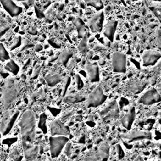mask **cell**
Masks as SVG:
<instances>
[{
  "mask_svg": "<svg viewBox=\"0 0 161 161\" xmlns=\"http://www.w3.org/2000/svg\"><path fill=\"white\" fill-rule=\"evenodd\" d=\"M23 150L33 146L36 133V118L33 112L26 111L19 121Z\"/></svg>",
  "mask_w": 161,
  "mask_h": 161,
  "instance_id": "1",
  "label": "cell"
},
{
  "mask_svg": "<svg viewBox=\"0 0 161 161\" xmlns=\"http://www.w3.org/2000/svg\"><path fill=\"white\" fill-rule=\"evenodd\" d=\"M20 90V84L16 79L9 78L5 82L2 91L1 101L6 109H8L16 101Z\"/></svg>",
  "mask_w": 161,
  "mask_h": 161,
  "instance_id": "2",
  "label": "cell"
},
{
  "mask_svg": "<svg viewBox=\"0 0 161 161\" xmlns=\"http://www.w3.org/2000/svg\"><path fill=\"white\" fill-rule=\"evenodd\" d=\"M49 143L50 155L54 158L60 155L62 150L69 143V138L65 136H51L49 138Z\"/></svg>",
  "mask_w": 161,
  "mask_h": 161,
  "instance_id": "3",
  "label": "cell"
},
{
  "mask_svg": "<svg viewBox=\"0 0 161 161\" xmlns=\"http://www.w3.org/2000/svg\"><path fill=\"white\" fill-rule=\"evenodd\" d=\"M107 99V96L104 94L100 86L95 87L89 95L87 101V108H96L101 105Z\"/></svg>",
  "mask_w": 161,
  "mask_h": 161,
  "instance_id": "4",
  "label": "cell"
},
{
  "mask_svg": "<svg viewBox=\"0 0 161 161\" xmlns=\"http://www.w3.org/2000/svg\"><path fill=\"white\" fill-rule=\"evenodd\" d=\"M19 114V111L7 113L2 118L1 122V132L3 136L8 135L13 127Z\"/></svg>",
  "mask_w": 161,
  "mask_h": 161,
  "instance_id": "5",
  "label": "cell"
},
{
  "mask_svg": "<svg viewBox=\"0 0 161 161\" xmlns=\"http://www.w3.org/2000/svg\"><path fill=\"white\" fill-rule=\"evenodd\" d=\"M121 138L128 143L143 140H150L152 138V133L148 131L133 130L128 133H123L121 135Z\"/></svg>",
  "mask_w": 161,
  "mask_h": 161,
  "instance_id": "6",
  "label": "cell"
},
{
  "mask_svg": "<svg viewBox=\"0 0 161 161\" xmlns=\"http://www.w3.org/2000/svg\"><path fill=\"white\" fill-rule=\"evenodd\" d=\"M100 115L104 121L118 118L119 116V111L117 102L114 100L108 104L107 106L100 111Z\"/></svg>",
  "mask_w": 161,
  "mask_h": 161,
  "instance_id": "7",
  "label": "cell"
},
{
  "mask_svg": "<svg viewBox=\"0 0 161 161\" xmlns=\"http://www.w3.org/2000/svg\"><path fill=\"white\" fill-rule=\"evenodd\" d=\"M113 70L114 72L125 73L126 70V57L121 52H114L112 55Z\"/></svg>",
  "mask_w": 161,
  "mask_h": 161,
  "instance_id": "8",
  "label": "cell"
},
{
  "mask_svg": "<svg viewBox=\"0 0 161 161\" xmlns=\"http://www.w3.org/2000/svg\"><path fill=\"white\" fill-rule=\"evenodd\" d=\"M161 101V95L155 88L147 91L139 99L138 102L144 105H152Z\"/></svg>",
  "mask_w": 161,
  "mask_h": 161,
  "instance_id": "9",
  "label": "cell"
},
{
  "mask_svg": "<svg viewBox=\"0 0 161 161\" xmlns=\"http://www.w3.org/2000/svg\"><path fill=\"white\" fill-rule=\"evenodd\" d=\"M50 134L52 136H67L70 133L69 128L65 126L60 119L53 121L50 126Z\"/></svg>",
  "mask_w": 161,
  "mask_h": 161,
  "instance_id": "10",
  "label": "cell"
},
{
  "mask_svg": "<svg viewBox=\"0 0 161 161\" xmlns=\"http://www.w3.org/2000/svg\"><path fill=\"white\" fill-rule=\"evenodd\" d=\"M104 23V13L101 11L95 14L88 21V26L92 33L101 32Z\"/></svg>",
  "mask_w": 161,
  "mask_h": 161,
  "instance_id": "11",
  "label": "cell"
},
{
  "mask_svg": "<svg viewBox=\"0 0 161 161\" xmlns=\"http://www.w3.org/2000/svg\"><path fill=\"white\" fill-rule=\"evenodd\" d=\"M161 58V53L156 50H149L143 52L142 59L143 65L145 67L154 65Z\"/></svg>",
  "mask_w": 161,
  "mask_h": 161,
  "instance_id": "12",
  "label": "cell"
},
{
  "mask_svg": "<svg viewBox=\"0 0 161 161\" xmlns=\"http://www.w3.org/2000/svg\"><path fill=\"white\" fill-rule=\"evenodd\" d=\"M0 3L5 11L12 17L18 16L23 11V8L11 0H1Z\"/></svg>",
  "mask_w": 161,
  "mask_h": 161,
  "instance_id": "13",
  "label": "cell"
},
{
  "mask_svg": "<svg viewBox=\"0 0 161 161\" xmlns=\"http://www.w3.org/2000/svg\"><path fill=\"white\" fill-rule=\"evenodd\" d=\"M136 116V111L135 107H131L128 112L121 119L122 126L126 130H130L134 122Z\"/></svg>",
  "mask_w": 161,
  "mask_h": 161,
  "instance_id": "14",
  "label": "cell"
},
{
  "mask_svg": "<svg viewBox=\"0 0 161 161\" xmlns=\"http://www.w3.org/2000/svg\"><path fill=\"white\" fill-rule=\"evenodd\" d=\"M147 82L141 80H133L128 82L126 89L133 94H138L141 92L145 87Z\"/></svg>",
  "mask_w": 161,
  "mask_h": 161,
  "instance_id": "15",
  "label": "cell"
},
{
  "mask_svg": "<svg viewBox=\"0 0 161 161\" xmlns=\"http://www.w3.org/2000/svg\"><path fill=\"white\" fill-rule=\"evenodd\" d=\"M117 25L118 21L116 20H109L105 25L103 33L110 42H113L114 40Z\"/></svg>",
  "mask_w": 161,
  "mask_h": 161,
  "instance_id": "16",
  "label": "cell"
},
{
  "mask_svg": "<svg viewBox=\"0 0 161 161\" xmlns=\"http://www.w3.org/2000/svg\"><path fill=\"white\" fill-rule=\"evenodd\" d=\"M86 68L91 82H98L99 80V70L98 65L89 63L86 65Z\"/></svg>",
  "mask_w": 161,
  "mask_h": 161,
  "instance_id": "17",
  "label": "cell"
},
{
  "mask_svg": "<svg viewBox=\"0 0 161 161\" xmlns=\"http://www.w3.org/2000/svg\"><path fill=\"white\" fill-rule=\"evenodd\" d=\"M73 23L76 27L78 36L82 39L86 36V28L84 22L80 18H75L73 20Z\"/></svg>",
  "mask_w": 161,
  "mask_h": 161,
  "instance_id": "18",
  "label": "cell"
},
{
  "mask_svg": "<svg viewBox=\"0 0 161 161\" xmlns=\"http://www.w3.org/2000/svg\"><path fill=\"white\" fill-rule=\"evenodd\" d=\"M38 147L36 145H33L31 147H30L24 150V154L25 158L28 161H32L35 160L38 153Z\"/></svg>",
  "mask_w": 161,
  "mask_h": 161,
  "instance_id": "19",
  "label": "cell"
},
{
  "mask_svg": "<svg viewBox=\"0 0 161 161\" xmlns=\"http://www.w3.org/2000/svg\"><path fill=\"white\" fill-rule=\"evenodd\" d=\"M45 80L48 86L53 87L61 81L62 77L58 74H47L45 77Z\"/></svg>",
  "mask_w": 161,
  "mask_h": 161,
  "instance_id": "20",
  "label": "cell"
},
{
  "mask_svg": "<svg viewBox=\"0 0 161 161\" xmlns=\"http://www.w3.org/2000/svg\"><path fill=\"white\" fill-rule=\"evenodd\" d=\"M4 69L14 75H16L19 71V67L13 60H10L6 64Z\"/></svg>",
  "mask_w": 161,
  "mask_h": 161,
  "instance_id": "21",
  "label": "cell"
},
{
  "mask_svg": "<svg viewBox=\"0 0 161 161\" xmlns=\"http://www.w3.org/2000/svg\"><path fill=\"white\" fill-rule=\"evenodd\" d=\"M85 100L84 96L79 94H73L64 97V101L66 103H76L79 102H82Z\"/></svg>",
  "mask_w": 161,
  "mask_h": 161,
  "instance_id": "22",
  "label": "cell"
},
{
  "mask_svg": "<svg viewBox=\"0 0 161 161\" xmlns=\"http://www.w3.org/2000/svg\"><path fill=\"white\" fill-rule=\"evenodd\" d=\"M72 55H73V53L72 51L67 49L63 50L60 55V60L62 64L64 65H66L70 58H71Z\"/></svg>",
  "mask_w": 161,
  "mask_h": 161,
  "instance_id": "23",
  "label": "cell"
},
{
  "mask_svg": "<svg viewBox=\"0 0 161 161\" xmlns=\"http://www.w3.org/2000/svg\"><path fill=\"white\" fill-rule=\"evenodd\" d=\"M46 120H47V115L45 113H42L40 114V118H39V121H38V128L42 130V131L43 133H47V127L46 125Z\"/></svg>",
  "mask_w": 161,
  "mask_h": 161,
  "instance_id": "24",
  "label": "cell"
},
{
  "mask_svg": "<svg viewBox=\"0 0 161 161\" xmlns=\"http://www.w3.org/2000/svg\"><path fill=\"white\" fill-rule=\"evenodd\" d=\"M85 3L87 5L91 6H92L93 8H94L97 11H101L103 8V3L101 1L89 0V1H86Z\"/></svg>",
  "mask_w": 161,
  "mask_h": 161,
  "instance_id": "25",
  "label": "cell"
},
{
  "mask_svg": "<svg viewBox=\"0 0 161 161\" xmlns=\"http://www.w3.org/2000/svg\"><path fill=\"white\" fill-rule=\"evenodd\" d=\"M0 58L1 62H4L10 58L8 52L6 50L3 43L0 45Z\"/></svg>",
  "mask_w": 161,
  "mask_h": 161,
  "instance_id": "26",
  "label": "cell"
},
{
  "mask_svg": "<svg viewBox=\"0 0 161 161\" xmlns=\"http://www.w3.org/2000/svg\"><path fill=\"white\" fill-rule=\"evenodd\" d=\"M78 49L82 53H86L87 51V36L83 38L78 45Z\"/></svg>",
  "mask_w": 161,
  "mask_h": 161,
  "instance_id": "27",
  "label": "cell"
},
{
  "mask_svg": "<svg viewBox=\"0 0 161 161\" xmlns=\"http://www.w3.org/2000/svg\"><path fill=\"white\" fill-rule=\"evenodd\" d=\"M9 155H10L11 158L12 159H13L14 161H21L22 159V155L21 154V152L16 148H14L11 151Z\"/></svg>",
  "mask_w": 161,
  "mask_h": 161,
  "instance_id": "28",
  "label": "cell"
},
{
  "mask_svg": "<svg viewBox=\"0 0 161 161\" xmlns=\"http://www.w3.org/2000/svg\"><path fill=\"white\" fill-rule=\"evenodd\" d=\"M21 45V36L17 35L14 37V38L13 40V42L10 47V50H13Z\"/></svg>",
  "mask_w": 161,
  "mask_h": 161,
  "instance_id": "29",
  "label": "cell"
},
{
  "mask_svg": "<svg viewBox=\"0 0 161 161\" xmlns=\"http://www.w3.org/2000/svg\"><path fill=\"white\" fill-rule=\"evenodd\" d=\"M149 8L151 10V11L155 14V16L157 18L159 21L161 23V7L152 6Z\"/></svg>",
  "mask_w": 161,
  "mask_h": 161,
  "instance_id": "30",
  "label": "cell"
},
{
  "mask_svg": "<svg viewBox=\"0 0 161 161\" xmlns=\"http://www.w3.org/2000/svg\"><path fill=\"white\" fill-rule=\"evenodd\" d=\"M34 47V44L30 42L29 40L28 39H25L23 40V45H22V47L21 48V50L23 51V50H26L28 48H32Z\"/></svg>",
  "mask_w": 161,
  "mask_h": 161,
  "instance_id": "31",
  "label": "cell"
},
{
  "mask_svg": "<svg viewBox=\"0 0 161 161\" xmlns=\"http://www.w3.org/2000/svg\"><path fill=\"white\" fill-rule=\"evenodd\" d=\"M156 45L158 49L161 50V30L157 29L155 32Z\"/></svg>",
  "mask_w": 161,
  "mask_h": 161,
  "instance_id": "32",
  "label": "cell"
},
{
  "mask_svg": "<svg viewBox=\"0 0 161 161\" xmlns=\"http://www.w3.org/2000/svg\"><path fill=\"white\" fill-rule=\"evenodd\" d=\"M9 29V25L6 22L3 21V20L1 21V36H3V35Z\"/></svg>",
  "mask_w": 161,
  "mask_h": 161,
  "instance_id": "33",
  "label": "cell"
},
{
  "mask_svg": "<svg viewBox=\"0 0 161 161\" xmlns=\"http://www.w3.org/2000/svg\"><path fill=\"white\" fill-rule=\"evenodd\" d=\"M75 82H76L77 89H81L84 87V82H83L81 77H80L79 75L77 74V75H75Z\"/></svg>",
  "mask_w": 161,
  "mask_h": 161,
  "instance_id": "34",
  "label": "cell"
},
{
  "mask_svg": "<svg viewBox=\"0 0 161 161\" xmlns=\"http://www.w3.org/2000/svg\"><path fill=\"white\" fill-rule=\"evenodd\" d=\"M116 152H117V153L118 154V157H119V159H121V158H123L124 157L125 154H124V152H123L121 145H119V144L116 145Z\"/></svg>",
  "mask_w": 161,
  "mask_h": 161,
  "instance_id": "35",
  "label": "cell"
},
{
  "mask_svg": "<svg viewBox=\"0 0 161 161\" xmlns=\"http://www.w3.org/2000/svg\"><path fill=\"white\" fill-rule=\"evenodd\" d=\"M35 13L36 14V16L38 18H43L45 17L43 12L36 6H35Z\"/></svg>",
  "mask_w": 161,
  "mask_h": 161,
  "instance_id": "36",
  "label": "cell"
},
{
  "mask_svg": "<svg viewBox=\"0 0 161 161\" xmlns=\"http://www.w3.org/2000/svg\"><path fill=\"white\" fill-rule=\"evenodd\" d=\"M70 83V77L67 76L65 80V84H64V91H63V96L65 95V92H66V91L69 86Z\"/></svg>",
  "mask_w": 161,
  "mask_h": 161,
  "instance_id": "37",
  "label": "cell"
},
{
  "mask_svg": "<svg viewBox=\"0 0 161 161\" xmlns=\"http://www.w3.org/2000/svg\"><path fill=\"white\" fill-rule=\"evenodd\" d=\"M45 17H46V19H47V22H49V23L52 22V19H53V11L50 9V10L47 13Z\"/></svg>",
  "mask_w": 161,
  "mask_h": 161,
  "instance_id": "38",
  "label": "cell"
},
{
  "mask_svg": "<svg viewBox=\"0 0 161 161\" xmlns=\"http://www.w3.org/2000/svg\"><path fill=\"white\" fill-rule=\"evenodd\" d=\"M74 113V111H70L68 112H66L62 116V121H65L66 119H67L69 118H70L73 114Z\"/></svg>",
  "mask_w": 161,
  "mask_h": 161,
  "instance_id": "39",
  "label": "cell"
},
{
  "mask_svg": "<svg viewBox=\"0 0 161 161\" xmlns=\"http://www.w3.org/2000/svg\"><path fill=\"white\" fill-rule=\"evenodd\" d=\"M71 144L70 143H68L64 148V152L68 155H70L71 153Z\"/></svg>",
  "mask_w": 161,
  "mask_h": 161,
  "instance_id": "40",
  "label": "cell"
},
{
  "mask_svg": "<svg viewBox=\"0 0 161 161\" xmlns=\"http://www.w3.org/2000/svg\"><path fill=\"white\" fill-rule=\"evenodd\" d=\"M48 42L49 43V44H50L51 46H52L53 47H54V48H60V45H59L57 44V43L53 42V41H52V40H48Z\"/></svg>",
  "mask_w": 161,
  "mask_h": 161,
  "instance_id": "41",
  "label": "cell"
},
{
  "mask_svg": "<svg viewBox=\"0 0 161 161\" xmlns=\"http://www.w3.org/2000/svg\"><path fill=\"white\" fill-rule=\"evenodd\" d=\"M39 72H40V67H37L35 69V71H34V73H33V77H32V79H36V78L38 77V74H39Z\"/></svg>",
  "mask_w": 161,
  "mask_h": 161,
  "instance_id": "42",
  "label": "cell"
},
{
  "mask_svg": "<svg viewBox=\"0 0 161 161\" xmlns=\"http://www.w3.org/2000/svg\"><path fill=\"white\" fill-rule=\"evenodd\" d=\"M28 32H29V33H30L31 35H35L37 34V31H36V30L34 28H32V27H31V28H30L28 29Z\"/></svg>",
  "mask_w": 161,
  "mask_h": 161,
  "instance_id": "43",
  "label": "cell"
},
{
  "mask_svg": "<svg viewBox=\"0 0 161 161\" xmlns=\"http://www.w3.org/2000/svg\"><path fill=\"white\" fill-rule=\"evenodd\" d=\"M35 51L36 52H40V51H42L43 50V47L42 45L40 44H37L36 46H35Z\"/></svg>",
  "mask_w": 161,
  "mask_h": 161,
  "instance_id": "44",
  "label": "cell"
},
{
  "mask_svg": "<svg viewBox=\"0 0 161 161\" xmlns=\"http://www.w3.org/2000/svg\"><path fill=\"white\" fill-rule=\"evenodd\" d=\"M133 161H144L143 158L141 157V156H137L134 160Z\"/></svg>",
  "mask_w": 161,
  "mask_h": 161,
  "instance_id": "45",
  "label": "cell"
},
{
  "mask_svg": "<svg viewBox=\"0 0 161 161\" xmlns=\"http://www.w3.org/2000/svg\"><path fill=\"white\" fill-rule=\"evenodd\" d=\"M30 62H31V59H28V60L26 61V62L25 63V65H24V67H23V69H26V68L28 66V65H30Z\"/></svg>",
  "mask_w": 161,
  "mask_h": 161,
  "instance_id": "46",
  "label": "cell"
},
{
  "mask_svg": "<svg viewBox=\"0 0 161 161\" xmlns=\"http://www.w3.org/2000/svg\"><path fill=\"white\" fill-rule=\"evenodd\" d=\"M102 48H103V47H102V46H100V45H96V46H95V48H94V49H95L96 50H101V49H102Z\"/></svg>",
  "mask_w": 161,
  "mask_h": 161,
  "instance_id": "47",
  "label": "cell"
},
{
  "mask_svg": "<svg viewBox=\"0 0 161 161\" xmlns=\"http://www.w3.org/2000/svg\"><path fill=\"white\" fill-rule=\"evenodd\" d=\"M80 74H81V75H82L84 77H86V72H85V71H84V70H81L80 71Z\"/></svg>",
  "mask_w": 161,
  "mask_h": 161,
  "instance_id": "48",
  "label": "cell"
},
{
  "mask_svg": "<svg viewBox=\"0 0 161 161\" xmlns=\"http://www.w3.org/2000/svg\"><path fill=\"white\" fill-rule=\"evenodd\" d=\"M64 8V5L63 4H60V6H59V8H58V10L61 11H62V10H63Z\"/></svg>",
  "mask_w": 161,
  "mask_h": 161,
  "instance_id": "49",
  "label": "cell"
},
{
  "mask_svg": "<svg viewBox=\"0 0 161 161\" xmlns=\"http://www.w3.org/2000/svg\"><path fill=\"white\" fill-rule=\"evenodd\" d=\"M75 119H76V121H80L81 119H82V116H76V118H75Z\"/></svg>",
  "mask_w": 161,
  "mask_h": 161,
  "instance_id": "50",
  "label": "cell"
},
{
  "mask_svg": "<svg viewBox=\"0 0 161 161\" xmlns=\"http://www.w3.org/2000/svg\"><path fill=\"white\" fill-rule=\"evenodd\" d=\"M5 75H9V74H8V73H3V72H1V75H2V77H3L4 78H5V77H6V76Z\"/></svg>",
  "mask_w": 161,
  "mask_h": 161,
  "instance_id": "51",
  "label": "cell"
},
{
  "mask_svg": "<svg viewBox=\"0 0 161 161\" xmlns=\"http://www.w3.org/2000/svg\"><path fill=\"white\" fill-rule=\"evenodd\" d=\"M40 82H41L43 84H45V82H46L45 80L43 79V78H40Z\"/></svg>",
  "mask_w": 161,
  "mask_h": 161,
  "instance_id": "52",
  "label": "cell"
},
{
  "mask_svg": "<svg viewBox=\"0 0 161 161\" xmlns=\"http://www.w3.org/2000/svg\"><path fill=\"white\" fill-rule=\"evenodd\" d=\"M50 4H51V2H50V1H47V4H46V5L44 6V8H46L47 7H48Z\"/></svg>",
  "mask_w": 161,
  "mask_h": 161,
  "instance_id": "53",
  "label": "cell"
},
{
  "mask_svg": "<svg viewBox=\"0 0 161 161\" xmlns=\"http://www.w3.org/2000/svg\"><path fill=\"white\" fill-rule=\"evenodd\" d=\"M56 17H57V19H58L59 20H62V17L59 15V14H57V16H56Z\"/></svg>",
  "mask_w": 161,
  "mask_h": 161,
  "instance_id": "54",
  "label": "cell"
},
{
  "mask_svg": "<svg viewBox=\"0 0 161 161\" xmlns=\"http://www.w3.org/2000/svg\"><path fill=\"white\" fill-rule=\"evenodd\" d=\"M158 90L160 91V94L161 95V83L158 85Z\"/></svg>",
  "mask_w": 161,
  "mask_h": 161,
  "instance_id": "55",
  "label": "cell"
},
{
  "mask_svg": "<svg viewBox=\"0 0 161 161\" xmlns=\"http://www.w3.org/2000/svg\"><path fill=\"white\" fill-rule=\"evenodd\" d=\"M18 29H19V27H18V26H17L16 28H14V31L18 32Z\"/></svg>",
  "mask_w": 161,
  "mask_h": 161,
  "instance_id": "56",
  "label": "cell"
},
{
  "mask_svg": "<svg viewBox=\"0 0 161 161\" xmlns=\"http://www.w3.org/2000/svg\"><path fill=\"white\" fill-rule=\"evenodd\" d=\"M66 36H67V38L69 39V42H71V40H70V39L69 38V37L68 36V35H67V34H66Z\"/></svg>",
  "mask_w": 161,
  "mask_h": 161,
  "instance_id": "57",
  "label": "cell"
},
{
  "mask_svg": "<svg viewBox=\"0 0 161 161\" xmlns=\"http://www.w3.org/2000/svg\"><path fill=\"white\" fill-rule=\"evenodd\" d=\"M48 45H47V46H45V48H48Z\"/></svg>",
  "mask_w": 161,
  "mask_h": 161,
  "instance_id": "58",
  "label": "cell"
},
{
  "mask_svg": "<svg viewBox=\"0 0 161 161\" xmlns=\"http://www.w3.org/2000/svg\"><path fill=\"white\" fill-rule=\"evenodd\" d=\"M160 130H161V127H160Z\"/></svg>",
  "mask_w": 161,
  "mask_h": 161,
  "instance_id": "59",
  "label": "cell"
}]
</instances>
